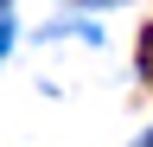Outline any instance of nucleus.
<instances>
[{"label":"nucleus","mask_w":153,"mask_h":147,"mask_svg":"<svg viewBox=\"0 0 153 147\" xmlns=\"http://www.w3.org/2000/svg\"><path fill=\"white\" fill-rule=\"evenodd\" d=\"M0 7H7V0H0Z\"/></svg>","instance_id":"obj_4"},{"label":"nucleus","mask_w":153,"mask_h":147,"mask_svg":"<svg viewBox=\"0 0 153 147\" xmlns=\"http://www.w3.org/2000/svg\"><path fill=\"white\" fill-rule=\"evenodd\" d=\"M7 45H13V26H7V19H0V58H7Z\"/></svg>","instance_id":"obj_2"},{"label":"nucleus","mask_w":153,"mask_h":147,"mask_svg":"<svg viewBox=\"0 0 153 147\" xmlns=\"http://www.w3.org/2000/svg\"><path fill=\"white\" fill-rule=\"evenodd\" d=\"M140 77H147V83H153V26H147V32H140Z\"/></svg>","instance_id":"obj_1"},{"label":"nucleus","mask_w":153,"mask_h":147,"mask_svg":"<svg viewBox=\"0 0 153 147\" xmlns=\"http://www.w3.org/2000/svg\"><path fill=\"white\" fill-rule=\"evenodd\" d=\"M140 147H153V134H147V141H140Z\"/></svg>","instance_id":"obj_3"}]
</instances>
